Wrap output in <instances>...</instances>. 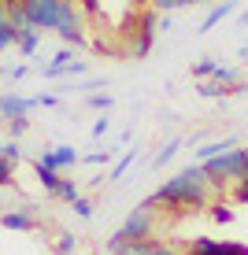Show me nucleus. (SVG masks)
I'll return each instance as SVG.
<instances>
[{"mask_svg":"<svg viewBox=\"0 0 248 255\" xmlns=\"http://www.w3.org/2000/svg\"><path fill=\"white\" fill-rule=\"evenodd\" d=\"M78 196H82V189H78L70 178H63V181H59V189H56V200H63V204H74Z\"/></svg>","mask_w":248,"mask_h":255,"instance_id":"obj_12","label":"nucleus"},{"mask_svg":"<svg viewBox=\"0 0 248 255\" xmlns=\"http://www.w3.org/2000/svg\"><path fill=\"white\" fill-rule=\"evenodd\" d=\"M108 129H111V122H108V119H96V122H93V137H104Z\"/></svg>","mask_w":248,"mask_h":255,"instance_id":"obj_26","label":"nucleus"},{"mask_svg":"<svg viewBox=\"0 0 248 255\" xmlns=\"http://www.w3.org/2000/svg\"><path fill=\"white\" fill-rule=\"evenodd\" d=\"M182 4H208V0H182Z\"/></svg>","mask_w":248,"mask_h":255,"instance_id":"obj_29","label":"nucleus"},{"mask_svg":"<svg viewBox=\"0 0 248 255\" xmlns=\"http://www.w3.org/2000/svg\"><path fill=\"white\" fill-rule=\"evenodd\" d=\"M148 255H182V252H178V248H171V244H159V241H156L152 248H148Z\"/></svg>","mask_w":248,"mask_h":255,"instance_id":"obj_25","label":"nucleus"},{"mask_svg":"<svg viewBox=\"0 0 248 255\" xmlns=\"http://www.w3.org/2000/svg\"><path fill=\"white\" fill-rule=\"evenodd\" d=\"M26 126H30V119H26V115H22V119H11V122H7L11 137H22V133H26Z\"/></svg>","mask_w":248,"mask_h":255,"instance_id":"obj_23","label":"nucleus"},{"mask_svg":"<svg viewBox=\"0 0 248 255\" xmlns=\"http://www.w3.org/2000/svg\"><path fill=\"white\" fill-rule=\"evenodd\" d=\"M211 192H215V185L208 181V174H204V166H185L182 174H174L171 181H163L148 200H141L145 207H174V211H204L211 207Z\"/></svg>","mask_w":248,"mask_h":255,"instance_id":"obj_1","label":"nucleus"},{"mask_svg":"<svg viewBox=\"0 0 248 255\" xmlns=\"http://www.w3.org/2000/svg\"><path fill=\"white\" fill-rule=\"evenodd\" d=\"M226 255H248V248H245V244H234V241H230V252Z\"/></svg>","mask_w":248,"mask_h":255,"instance_id":"obj_28","label":"nucleus"},{"mask_svg":"<svg viewBox=\"0 0 248 255\" xmlns=\"http://www.w3.org/2000/svg\"><path fill=\"white\" fill-rule=\"evenodd\" d=\"M37 45H41V30H33V26L19 30V52H22V56H33Z\"/></svg>","mask_w":248,"mask_h":255,"instance_id":"obj_10","label":"nucleus"},{"mask_svg":"<svg viewBox=\"0 0 248 255\" xmlns=\"http://www.w3.org/2000/svg\"><path fill=\"white\" fill-rule=\"evenodd\" d=\"M200 166L215 189L219 185H241V181H248V148H230V152L215 155V159H208Z\"/></svg>","mask_w":248,"mask_h":255,"instance_id":"obj_2","label":"nucleus"},{"mask_svg":"<svg viewBox=\"0 0 248 255\" xmlns=\"http://www.w3.org/2000/svg\"><path fill=\"white\" fill-rule=\"evenodd\" d=\"M241 22H245V26H248V7H245V11H241Z\"/></svg>","mask_w":248,"mask_h":255,"instance_id":"obj_30","label":"nucleus"},{"mask_svg":"<svg viewBox=\"0 0 248 255\" xmlns=\"http://www.w3.org/2000/svg\"><path fill=\"white\" fill-rule=\"evenodd\" d=\"M230 252V241H211V237H197L189 244V255H226Z\"/></svg>","mask_w":248,"mask_h":255,"instance_id":"obj_7","label":"nucleus"},{"mask_svg":"<svg viewBox=\"0 0 248 255\" xmlns=\"http://www.w3.org/2000/svg\"><path fill=\"white\" fill-rule=\"evenodd\" d=\"M115 104V96L111 93H89V108H96V111H108Z\"/></svg>","mask_w":248,"mask_h":255,"instance_id":"obj_17","label":"nucleus"},{"mask_svg":"<svg viewBox=\"0 0 248 255\" xmlns=\"http://www.w3.org/2000/svg\"><path fill=\"white\" fill-rule=\"evenodd\" d=\"M234 200H241V204H248V181H241V185L234 189Z\"/></svg>","mask_w":248,"mask_h":255,"instance_id":"obj_27","label":"nucleus"},{"mask_svg":"<svg viewBox=\"0 0 248 255\" xmlns=\"http://www.w3.org/2000/svg\"><path fill=\"white\" fill-rule=\"evenodd\" d=\"M134 159H137V152H126V155H122L119 163H115V170H111V178H108V181H119L122 174H126L130 166H134Z\"/></svg>","mask_w":248,"mask_h":255,"instance_id":"obj_15","label":"nucleus"},{"mask_svg":"<svg viewBox=\"0 0 248 255\" xmlns=\"http://www.w3.org/2000/svg\"><path fill=\"white\" fill-rule=\"evenodd\" d=\"M111 155H115V148H104V152H89V155H82V163H89V166H104V163H111Z\"/></svg>","mask_w":248,"mask_h":255,"instance_id":"obj_16","label":"nucleus"},{"mask_svg":"<svg viewBox=\"0 0 248 255\" xmlns=\"http://www.w3.org/2000/svg\"><path fill=\"white\" fill-rule=\"evenodd\" d=\"M33 163L52 166V170H67V166H78V163H82V152H78V148H70V144H59V148H45Z\"/></svg>","mask_w":248,"mask_h":255,"instance_id":"obj_4","label":"nucleus"},{"mask_svg":"<svg viewBox=\"0 0 248 255\" xmlns=\"http://www.w3.org/2000/svg\"><path fill=\"white\" fill-rule=\"evenodd\" d=\"M211 218H215V222H234V207H226V204H211Z\"/></svg>","mask_w":248,"mask_h":255,"instance_id":"obj_21","label":"nucleus"},{"mask_svg":"<svg viewBox=\"0 0 248 255\" xmlns=\"http://www.w3.org/2000/svg\"><path fill=\"white\" fill-rule=\"evenodd\" d=\"M234 11H237V0H223V4H215L208 15H204V22H200V30H197V33H208V30H215V26L223 22L226 15H234Z\"/></svg>","mask_w":248,"mask_h":255,"instance_id":"obj_6","label":"nucleus"},{"mask_svg":"<svg viewBox=\"0 0 248 255\" xmlns=\"http://www.w3.org/2000/svg\"><path fill=\"white\" fill-rule=\"evenodd\" d=\"M33 170H37V181H41V189L48 192V196H56V189H59V170H52V166H41V163H33Z\"/></svg>","mask_w":248,"mask_h":255,"instance_id":"obj_9","label":"nucleus"},{"mask_svg":"<svg viewBox=\"0 0 248 255\" xmlns=\"http://www.w3.org/2000/svg\"><path fill=\"white\" fill-rule=\"evenodd\" d=\"M178 148H182V140H167L163 148L156 152V159H152V166H163V163H171L174 155H178Z\"/></svg>","mask_w":248,"mask_h":255,"instance_id":"obj_13","label":"nucleus"},{"mask_svg":"<svg viewBox=\"0 0 248 255\" xmlns=\"http://www.w3.org/2000/svg\"><path fill=\"white\" fill-rule=\"evenodd\" d=\"M70 207H74V215H78V218H93V200L78 196V200H74V204H70Z\"/></svg>","mask_w":248,"mask_h":255,"instance_id":"obj_22","label":"nucleus"},{"mask_svg":"<svg viewBox=\"0 0 248 255\" xmlns=\"http://www.w3.org/2000/svg\"><path fill=\"white\" fill-rule=\"evenodd\" d=\"M74 248H78V237H74V233H59V241H56V252H59V255H70Z\"/></svg>","mask_w":248,"mask_h":255,"instance_id":"obj_18","label":"nucleus"},{"mask_svg":"<svg viewBox=\"0 0 248 255\" xmlns=\"http://www.w3.org/2000/svg\"><path fill=\"white\" fill-rule=\"evenodd\" d=\"M215 59H200V63L197 67H193V78H200V82H204V78H211V74H215Z\"/></svg>","mask_w":248,"mask_h":255,"instance_id":"obj_19","label":"nucleus"},{"mask_svg":"<svg viewBox=\"0 0 248 255\" xmlns=\"http://www.w3.org/2000/svg\"><path fill=\"white\" fill-rule=\"evenodd\" d=\"M241 59H248V45H245V48H241Z\"/></svg>","mask_w":248,"mask_h":255,"instance_id":"obj_31","label":"nucleus"},{"mask_svg":"<svg viewBox=\"0 0 248 255\" xmlns=\"http://www.w3.org/2000/svg\"><path fill=\"white\" fill-rule=\"evenodd\" d=\"M15 166H19V163L0 159V185H15V178H11V174H15Z\"/></svg>","mask_w":248,"mask_h":255,"instance_id":"obj_20","label":"nucleus"},{"mask_svg":"<svg viewBox=\"0 0 248 255\" xmlns=\"http://www.w3.org/2000/svg\"><path fill=\"white\" fill-rule=\"evenodd\" d=\"M0 226L4 230H15V233H26V230H37V207H19V211H4L0 215Z\"/></svg>","mask_w":248,"mask_h":255,"instance_id":"obj_5","label":"nucleus"},{"mask_svg":"<svg viewBox=\"0 0 248 255\" xmlns=\"http://www.w3.org/2000/svg\"><path fill=\"white\" fill-rule=\"evenodd\" d=\"M0 159H11V163H19L22 159V148H19V140H4V144H0Z\"/></svg>","mask_w":248,"mask_h":255,"instance_id":"obj_14","label":"nucleus"},{"mask_svg":"<svg viewBox=\"0 0 248 255\" xmlns=\"http://www.w3.org/2000/svg\"><path fill=\"white\" fill-rule=\"evenodd\" d=\"M4 74L19 82V78H26V74H30V67H26V63H15V67H4Z\"/></svg>","mask_w":248,"mask_h":255,"instance_id":"obj_24","label":"nucleus"},{"mask_svg":"<svg viewBox=\"0 0 248 255\" xmlns=\"http://www.w3.org/2000/svg\"><path fill=\"white\" fill-rule=\"evenodd\" d=\"M211 78H215L219 85H241V70H234V67H223V63L215 67V74H211Z\"/></svg>","mask_w":248,"mask_h":255,"instance_id":"obj_11","label":"nucleus"},{"mask_svg":"<svg viewBox=\"0 0 248 255\" xmlns=\"http://www.w3.org/2000/svg\"><path fill=\"white\" fill-rule=\"evenodd\" d=\"M230 148H237V140H234V137H226V140H211V144L197 148V155H193V159H197V163H208V159H215V155L230 152Z\"/></svg>","mask_w":248,"mask_h":255,"instance_id":"obj_8","label":"nucleus"},{"mask_svg":"<svg viewBox=\"0 0 248 255\" xmlns=\"http://www.w3.org/2000/svg\"><path fill=\"white\" fill-rule=\"evenodd\" d=\"M152 233H156V211L152 207H145V204H137L134 211L126 215V222L119 226V233L108 241V252L115 255L122 248V244H134V241H152Z\"/></svg>","mask_w":248,"mask_h":255,"instance_id":"obj_3","label":"nucleus"}]
</instances>
